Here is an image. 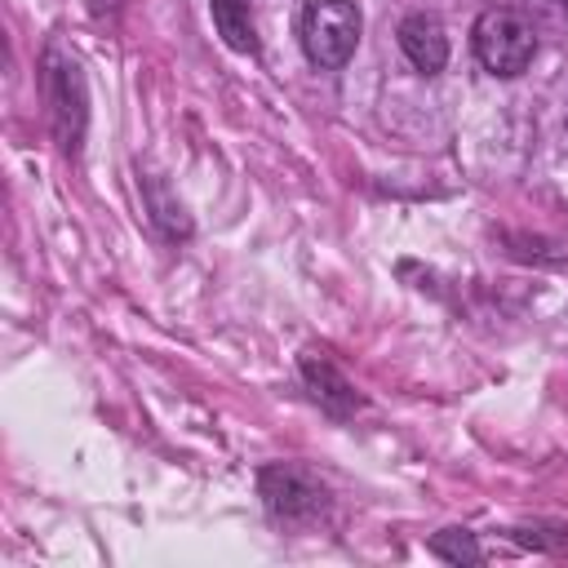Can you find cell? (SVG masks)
Masks as SVG:
<instances>
[{"instance_id": "8", "label": "cell", "mask_w": 568, "mask_h": 568, "mask_svg": "<svg viewBox=\"0 0 568 568\" xmlns=\"http://www.w3.org/2000/svg\"><path fill=\"white\" fill-rule=\"evenodd\" d=\"M426 546H430V555L444 559V564H479V559H484L475 532H466V528H444V532H435Z\"/></svg>"}, {"instance_id": "1", "label": "cell", "mask_w": 568, "mask_h": 568, "mask_svg": "<svg viewBox=\"0 0 568 568\" xmlns=\"http://www.w3.org/2000/svg\"><path fill=\"white\" fill-rule=\"evenodd\" d=\"M470 44H475V58L484 62V71H493L501 80L524 75L532 53H537V36H532L528 18L515 9H484L475 18Z\"/></svg>"}, {"instance_id": "7", "label": "cell", "mask_w": 568, "mask_h": 568, "mask_svg": "<svg viewBox=\"0 0 568 568\" xmlns=\"http://www.w3.org/2000/svg\"><path fill=\"white\" fill-rule=\"evenodd\" d=\"M213 27L235 53H257V27L248 0H213Z\"/></svg>"}, {"instance_id": "10", "label": "cell", "mask_w": 568, "mask_h": 568, "mask_svg": "<svg viewBox=\"0 0 568 568\" xmlns=\"http://www.w3.org/2000/svg\"><path fill=\"white\" fill-rule=\"evenodd\" d=\"M510 537L519 546H537V550H568V528H510Z\"/></svg>"}, {"instance_id": "2", "label": "cell", "mask_w": 568, "mask_h": 568, "mask_svg": "<svg viewBox=\"0 0 568 568\" xmlns=\"http://www.w3.org/2000/svg\"><path fill=\"white\" fill-rule=\"evenodd\" d=\"M355 44H359L355 0H306L302 4V49L320 71L346 67Z\"/></svg>"}, {"instance_id": "5", "label": "cell", "mask_w": 568, "mask_h": 568, "mask_svg": "<svg viewBox=\"0 0 568 568\" xmlns=\"http://www.w3.org/2000/svg\"><path fill=\"white\" fill-rule=\"evenodd\" d=\"M302 382H306V390H311V399L328 413V417H351L364 399L355 395V386L324 359V355H315V351H306L302 355Z\"/></svg>"}, {"instance_id": "9", "label": "cell", "mask_w": 568, "mask_h": 568, "mask_svg": "<svg viewBox=\"0 0 568 568\" xmlns=\"http://www.w3.org/2000/svg\"><path fill=\"white\" fill-rule=\"evenodd\" d=\"M146 204H151V217L160 222V231H164L169 240H178V235H191V222H186L182 204H173L155 178H146Z\"/></svg>"}, {"instance_id": "4", "label": "cell", "mask_w": 568, "mask_h": 568, "mask_svg": "<svg viewBox=\"0 0 568 568\" xmlns=\"http://www.w3.org/2000/svg\"><path fill=\"white\" fill-rule=\"evenodd\" d=\"M44 98H49V120L62 151H75L84 133V80H80V67L58 49L44 53Z\"/></svg>"}, {"instance_id": "6", "label": "cell", "mask_w": 568, "mask_h": 568, "mask_svg": "<svg viewBox=\"0 0 568 568\" xmlns=\"http://www.w3.org/2000/svg\"><path fill=\"white\" fill-rule=\"evenodd\" d=\"M399 49L422 75H435L448 62V36L430 13H408L399 22Z\"/></svg>"}, {"instance_id": "3", "label": "cell", "mask_w": 568, "mask_h": 568, "mask_svg": "<svg viewBox=\"0 0 568 568\" xmlns=\"http://www.w3.org/2000/svg\"><path fill=\"white\" fill-rule=\"evenodd\" d=\"M257 488H262V506L271 510V519L280 524H315L324 510H328V488L306 470V466H293V462H275L257 475Z\"/></svg>"}, {"instance_id": "11", "label": "cell", "mask_w": 568, "mask_h": 568, "mask_svg": "<svg viewBox=\"0 0 568 568\" xmlns=\"http://www.w3.org/2000/svg\"><path fill=\"white\" fill-rule=\"evenodd\" d=\"M550 4H564V9H568V0H550Z\"/></svg>"}]
</instances>
